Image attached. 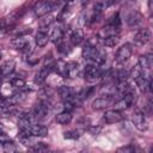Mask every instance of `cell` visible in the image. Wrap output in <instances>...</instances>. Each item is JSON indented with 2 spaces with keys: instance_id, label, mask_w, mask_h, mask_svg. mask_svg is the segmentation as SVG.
<instances>
[{
  "instance_id": "obj_17",
  "label": "cell",
  "mask_w": 153,
  "mask_h": 153,
  "mask_svg": "<svg viewBox=\"0 0 153 153\" xmlns=\"http://www.w3.org/2000/svg\"><path fill=\"white\" fill-rule=\"evenodd\" d=\"M135 81H136L137 86L140 87V90H141L142 92H148V91L151 90V79H149L148 76L142 75V76H140L139 79H136Z\"/></svg>"
},
{
  "instance_id": "obj_12",
  "label": "cell",
  "mask_w": 153,
  "mask_h": 153,
  "mask_svg": "<svg viewBox=\"0 0 153 153\" xmlns=\"http://www.w3.org/2000/svg\"><path fill=\"white\" fill-rule=\"evenodd\" d=\"M57 93L63 100H69L74 97V90L69 86H60L57 88Z\"/></svg>"
},
{
  "instance_id": "obj_4",
  "label": "cell",
  "mask_w": 153,
  "mask_h": 153,
  "mask_svg": "<svg viewBox=\"0 0 153 153\" xmlns=\"http://www.w3.org/2000/svg\"><path fill=\"white\" fill-rule=\"evenodd\" d=\"M49 114V104L47 102H39L33 106L32 110V117L37 121H41L45 118Z\"/></svg>"
},
{
  "instance_id": "obj_9",
  "label": "cell",
  "mask_w": 153,
  "mask_h": 153,
  "mask_svg": "<svg viewBox=\"0 0 153 153\" xmlns=\"http://www.w3.org/2000/svg\"><path fill=\"white\" fill-rule=\"evenodd\" d=\"M122 118H123V116H122V114L118 111V110H108V111H105V114H104V121L106 122V123H109V124H112V123H117V122H120V121H122Z\"/></svg>"
},
{
  "instance_id": "obj_19",
  "label": "cell",
  "mask_w": 153,
  "mask_h": 153,
  "mask_svg": "<svg viewBox=\"0 0 153 153\" xmlns=\"http://www.w3.org/2000/svg\"><path fill=\"white\" fill-rule=\"evenodd\" d=\"M30 134L32 136H45L48 134V129L44 126H41V124H31Z\"/></svg>"
},
{
  "instance_id": "obj_7",
  "label": "cell",
  "mask_w": 153,
  "mask_h": 153,
  "mask_svg": "<svg viewBox=\"0 0 153 153\" xmlns=\"http://www.w3.org/2000/svg\"><path fill=\"white\" fill-rule=\"evenodd\" d=\"M133 123L139 130H145L147 128V122H146L145 114L140 110H135V112L133 115Z\"/></svg>"
},
{
  "instance_id": "obj_37",
  "label": "cell",
  "mask_w": 153,
  "mask_h": 153,
  "mask_svg": "<svg viewBox=\"0 0 153 153\" xmlns=\"http://www.w3.org/2000/svg\"><path fill=\"white\" fill-rule=\"evenodd\" d=\"M1 76H2V74H1V71H0V79H1Z\"/></svg>"
},
{
  "instance_id": "obj_25",
  "label": "cell",
  "mask_w": 153,
  "mask_h": 153,
  "mask_svg": "<svg viewBox=\"0 0 153 153\" xmlns=\"http://www.w3.org/2000/svg\"><path fill=\"white\" fill-rule=\"evenodd\" d=\"M118 41H120L118 35H115V36H110V37L104 38V44H105L106 47L112 48V47H115V45L118 43Z\"/></svg>"
},
{
  "instance_id": "obj_1",
  "label": "cell",
  "mask_w": 153,
  "mask_h": 153,
  "mask_svg": "<svg viewBox=\"0 0 153 153\" xmlns=\"http://www.w3.org/2000/svg\"><path fill=\"white\" fill-rule=\"evenodd\" d=\"M131 53H133V48L129 43H124L123 45H121L116 54H115V61L117 63H124L129 60V57L131 56Z\"/></svg>"
},
{
  "instance_id": "obj_11",
  "label": "cell",
  "mask_w": 153,
  "mask_h": 153,
  "mask_svg": "<svg viewBox=\"0 0 153 153\" xmlns=\"http://www.w3.org/2000/svg\"><path fill=\"white\" fill-rule=\"evenodd\" d=\"M105 60H106V53H105V50L97 48L96 51H94V54H93V57H92L91 62H92L93 65L102 66V65L105 62Z\"/></svg>"
},
{
  "instance_id": "obj_6",
  "label": "cell",
  "mask_w": 153,
  "mask_h": 153,
  "mask_svg": "<svg viewBox=\"0 0 153 153\" xmlns=\"http://www.w3.org/2000/svg\"><path fill=\"white\" fill-rule=\"evenodd\" d=\"M79 72H80V68H79L78 62L71 61V62L65 63L62 75H65V76H67V78H72V79H73V78H76V76L79 75Z\"/></svg>"
},
{
  "instance_id": "obj_14",
  "label": "cell",
  "mask_w": 153,
  "mask_h": 153,
  "mask_svg": "<svg viewBox=\"0 0 153 153\" xmlns=\"http://www.w3.org/2000/svg\"><path fill=\"white\" fill-rule=\"evenodd\" d=\"M139 65L142 67V69L148 71L152 68L153 66V56L151 54H146V55H141L139 57Z\"/></svg>"
},
{
  "instance_id": "obj_13",
  "label": "cell",
  "mask_w": 153,
  "mask_h": 153,
  "mask_svg": "<svg viewBox=\"0 0 153 153\" xmlns=\"http://www.w3.org/2000/svg\"><path fill=\"white\" fill-rule=\"evenodd\" d=\"M85 38V35H84V31L81 29H74L71 33V42L73 45H79Z\"/></svg>"
},
{
  "instance_id": "obj_26",
  "label": "cell",
  "mask_w": 153,
  "mask_h": 153,
  "mask_svg": "<svg viewBox=\"0 0 153 153\" xmlns=\"http://www.w3.org/2000/svg\"><path fill=\"white\" fill-rule=\"evenodd\" d=\"M71 12H72L71 6H69V4H67V5L61 10V12H60V14H59V20H65V19H67V18L71 16Z\"/></svg>"
},
{
  "instance_id": "obj_24",
  "label": "cell",
  "mask_w": 153,
  "mask_h": 153,
  "mask_svg": "<svg viewBox=\"0 0 153 153\" xmlns=\"http://www.w3.org/2000/svg\"><path fill=\"white\" fill-rule=\"evenodd\" d=\"M142 75H145V69H142V67L137 63V65H135L134 67H133V69L130 71V76L134 79V80H136V79H139L140 76H142Z\"/></svg>"
},
{
  "instance_id": "obj_10",
  "label": "cell",
  "mask_w": 153,
  "mask_h": 153,
  "mask_svg": "<svg viewBox=\"0 0 153 153\" xmlns=\"http://www.w3.org/2000/svg\"><path fill=\"white\" fill-rule=\"evenodd\" d=\"M118 31H120V29H118L117 26L106 24L105 26H103V27L99 30V32H98V37H100V38L104 39V38H106V37L118 35Z\"/></svg>"
},
{
  "instance_id": "obj_27",
  "label": "cell",
  "mask_w": 153,
  "mask_h": 153,
  "mask_svg": "<svg viewBox=\"0 0 153 153\" xmlns=\"http://www.w3.org/2000/svg\"><path fill=\"white\" fill-rule=\"evenodd\" d=\"M11 85L16 88H23L25 86V80L22 78H13L11 79Z\"/></svg>"
},
{
  "instance_id": "obj_38",
  "label": "cell",
  "mask_w": 153,
  "mask_h": 153,
  "mask_svg": "<svg viewBox=\"0 0 153 153\" xmlns=\"http://www.w3.org/2000/svg\"><path fill=\"white\" fill-rule=\"evenodd\" d=\"M0 130H2V126L1 124H0Z\"/></svg>"
},
{
  "instance_id": "obj_35",
  "label": "cell",
  "mask_w": 153,
  "mask_h": 153,
  "mask_svg": "<svg viewBox=\"0 0 153 153\" xmlns=\"http://www.w3.org/2000/svg\"><path fill=\"white\" fill-rule=\"evenodd\" d=\"M6 141H10V137H8L5 133H2V131L0 130V142L4 143V142H6Z\"/></svg>"
},
{
  "instance_id": "obj_30",
  "label": "cell",
  "mask_w": 153,
  "mask_h": 153,
  "mask_svg": "<svg viewBox=\"0 0 153 153\" xmlns=\"http://www.w3.org/2000/svg\"><path fill=\"white\" fill-rule=\"evenodd\" d=\"M80 136V134L76 131V130H72V131H66L65 134H63V137L65 139H78Z\"/></svg>"
},
{
  "instance_id": "obj_40",
  "label": "cell",
  "mask_w": 153,
  "mask_h": 153,
  "mask_svg": "<svg viewBox=\"0 0 153 153\" xmlns=\"http://www.w3.org/2000/svg\"><path fill=\"white\" fill-rule=\"evenodd\" d=\"M0 57H1V56H0Z\"/></svg>"
},
{
  "instance_id": "obj_32",
  "label": "cell",
  "mask_w": 153,
  "mask_h": 153,
  "mask_svg": "<svg viewBox=\"0 0 153 153\" xmlns=\"http://www.w3.org/2000/svg\"><path fill=\"white\" fill-rule=\"evenodd\" d=\"M56 44H57V50H59L60 53H63V54L68 53V49H67V48H68V45L63 42V39H62V41H60V42H59V43H56Z\"/></svg>"
},
{
  "instance_id": "obj_29",
  "label": "cell",
  "mask_w": 153,
  "mask_h": 153,
  "mask_svg": "<svg viewBox=\"0 0 153 153\" xmlns=\"http://www.w3.org/2000/svg\"><path fill=\"white\" fill-rule=\"evenodd\" d=\"M2 146H4V151H5V152H10V153H11V152H16V151H17V147H16L14 143L11 142V141L4 142Z\"/></svg>"
},
{
  "instance_id": "obj_20",
  "label": "cell",
  "mask_w": 153,
  "mask_h": 153,
  "mask_svg": "<svg viewBox=\"0 0 153 153\" xmlns=\"http://www.w3.org/2000/svg\"><path fill=\"white\" fill-rule=\"evenodd\" d=\"M27 43H29V41H27L24 36H17L16 38H13V39L11 41L12 47H13L14 49H20V50H23V49L27 45Z\"/></svg>"
},
{
  "instance_id": "obj_34",
  "label": "cell",
  "mask_w": 153,
  "mask_h": 153,
  "mask_svg": "<svg viewBox=\"0 0 153 153\" xmlns=\"http://www.w3.org/2000/svg\"><path fill=\"white\" fill-rule=\"evenodd\" d=\"M134 147L131 146V145H129V146H126V147H121V148H118L117 151L118 152H134Z\"/></svg>"
},
{
  "instance_id": "obj_22",
  "label": "cell",
  "mask_w": 153,
  "mask_h": 153,
  "mask_svg": "<svg viewBox=\"0 0 153 153\" xmlns=\"http://www.w3.org/2000/svg\"><path fill=\"white\" fill-rule=\"evenodd\" d=\"M71 121H72V114H71V111H66L65 110V111L57 114V116H56V122L59 124L65 126V124L71 123Z\"/></svg>"
},
{
  "instance_id": "obj_16",
  "label": "cell",
  "mask_w": 153,
  "mask_h": 153,
  "mask_svg": "<svg viewBox=\"0 0 153 153\" xmlns=\"http://www.w3.org/2000/svg\"><path fill=\"white\" fill-rule=\"evenodd\" d=\"M35 42H36V44L38 45V47H45L47 44H48V42H49V36H48V33H47V31L45 30H39L38 32H37V35H36V37H35Z\"/></svg>"
},
{
  "instance_id": "obj_33",
  "label": "cell",
  "mask_w": 153,
  "mask_h": 153,
  "mask_svg": "<svg viewBox=\"0 0 153 153\" xmlns=\"http://www.w3.org/2000/svg\"><path fill=\"white\" fill-rule=\"evenodd\" d=\"M32 149H33V151H38V152H41V151H47V149H48V146L44 145L43 142H37V143H33Z\"/></svg>"
},
{
  "instance_id": "obj_31",
  "label": "cell",
  "mask_w": 153,
  "mask_h": 153,
  "mask_svg": "<svg viewBox=\"0 0 153 153\" xmlns=\"http://www.w3.org/2000/svg\"><path fill=\"white\" fill-rule=\"evenodd\" d=\"M53 22V17L49 16L48 18H43L41 19V26H42V30H45V27H48Z\"/></svg>"
},
{
  "instance_id": "obj_39",
  "label": "cell",
  "mask_w": 153,
  "mask_h": 153,
  "mask_svg": "<svg viewBox=\"0 0 153 153\" xmlns=\"http://www.w3.org/2000/svg\"><path fill=\"white\" fill-rule=\"evenodd\" d=\"M0 85H1V80H0Z\"/></svg>"
},
{
  "instance_id": "obj_3",
  "label": "cell",
  "mask_w": 153,
  "mask_h": 153,
  "mask_svg": "<svg viewBox=\"0 0 153 153\" xmlns=\"http://www.w3.org/2000/svg\"><path fill=\"white\" fill-rule=\"evenodd\" d=\"M54 8L55 7H54V5H53V2L50 0H42V1H38L33 6V13L37 17H44L50 11H53Z\"/></svg>"
},
{
  "instance_id": "obj_8",
  "label": "cell",
  "mask_w": 153,
  "mask_h": 153,
  "mask_svg": "<svg viewBox=\"0 0 153 153\" xmlns=\"http://www.w3.org/2000/svg\"><path fill=\"white\" fill-rule=\"evenodd\" d=\"M142 19H143L142 14L140 12H137L136 10H131L127 14V17H126V20H127L129 26H137V25H140L142 23Z\"/></svg>"
},
{
  "instance_id": "obj_36",
  "label": "cell",
  "mask_w": 153,
  "mask_h": 153,
  "mask_svg": "<svg viewBox=\"0 0 153 153\" xmlns=\"http://www.w3.org/2000/svg\"><path fill=\"white\" fill-rule=\"evenodd\" d=\"M148 10L149 12H152V0H148Z\"/></svg>"
},
{
  "instance_id": "obj_2",
  "label": "cell",
  "mask_w": 153,
  "mask_h": 153,
  "mask_svg": "<svg viewBox=\"0 0 153 153\" xmlns=\"http://www.w3.org/2000/svg\"><path fill=\"white\" fill-rule=\"evenodd\" d=\"M102 71L99 68V66L97 65H93V63H90L85 67V71H84V76L87 81L90 82H94L97 81L98 79L102 78Z\"/></svg>"
},
{
  "instance_id": "obj_15",
  "label": "cell",
  "mask_w": 153,
  "mask_h": 153,
  "mask_svg": "<svg viewBox=\"0 0 153 153\" xmlns=\"http://www.w3.org/2000/svg\"><path fill=\"white\" fill-rule=\"evenodd\" d=\"M63 38V30L60 26H55L51 29L50 35H49V41L54 42V43H59L60 41H62Z\"/></svg>"
},
{
  "instance_id": "obj_21",
  "label": "cell",
  "mask_w": 153,
  "mask_h": 153,
  "mask_svg": "<svg viewBox=\"0 0 153 153\" xmlns=\"http://www.w3.org/2000/svg\"><path fill=\"white\" fill-rule=\"evenodd\" d=\"M96 49H97V47H94V45H91V44L86 43V44L84 45V48H82V51H81L82 57H84L86 61H91V60H92V57H93V54H94Z\"/></svg>"
},
{
  "instance_id": "obj_28",
  "label": "cell",
  "mask_w": 153,
  "mask_h": 153,
  "mask_svg": "<svg viewBox=\"0 0 153 153\" xmlns=\"http://www.w3.org/2000/svg\"><path fill=\"white\" fill-rule=\"evenodd\" d=\"M108 24L120 27V25H121V17H120V14H118L117 12H116L115 14H112V16H111V18L109 19V23H108Z\"/></svg>"
},
{
  "instance_id": "obj_5",
  "label": "cell",
  "mask_w": 153,
  "mask_h": 153,
  "mask_svg": "<svg viewBox=\"0 0 153 153\" xmlns=\"http://www.w3.org/2000/svg\"><path fill=\"white\" fill-rule=\"evenodd\" d=\"M151 37H152V33H151V30L148 27H143V29H140L135 36H134V43L139 47H142V45H146L149 41H151Z\"/></svg>"
},
{
  "instance_id": "obj_23",
  "label": "cell",
  "mask_w": 153,
  "mask_h": 153,
  "mask_svg": "<svg viewBox=\"0 0 153 153\" xmlns=\"http://www.w3.org/2000/svg\"><path fill=\"white\" fill-rule=\"evenodd\" d=\"M14 67H16V62L13 60H8L6 62L2 63V66L0 67V71H1V74L2 75H10L13 71H14Z\"/></svg>"
},
{
  "instance_id": "obj_18",
  "label": "cell",
  "mask_w": 153,
  "mask_h": 153,
  "mask_svg": "<svg viewBox=\"0 0 153 153\" xmlns=\"http://www.w3.org/2000/svg\"><path fill=\"white\" fill-rule=\"evenodd\" d=\"M110 105V100L108 98H96L92 102V109L93 110H104L105 108H108Z\"/></svg>"
}]
</instances>
